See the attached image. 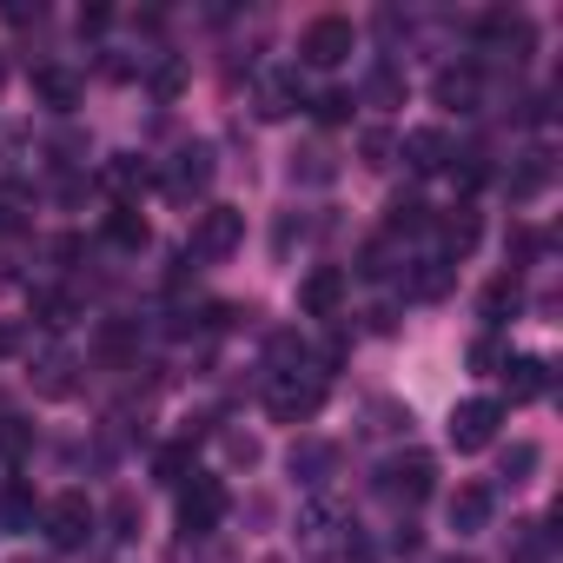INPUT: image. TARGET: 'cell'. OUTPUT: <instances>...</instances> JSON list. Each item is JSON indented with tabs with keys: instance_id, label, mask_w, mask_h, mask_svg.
<instances>
[{
	"instance_id": "cell-1",
	"label": "cell",
	"mask_w": 563,
	"mask_h": 563,
	"mask_svg": "<svg viewBox=\"0 0 563 563\" xmlns=\"http://www.w3.org/2000/svg\"><path fill=\"white\" fill-rule=\"evenodd\" d=\"M319 405H325V372H278L265 385V411L278 424H306V418H319Z\"/></svg>"
},
{
	"instance_id": "cell-2",
	"label": "cell",
	"mask_w": 563,
	"mask_h": 563,
	"mask_svg": "<svg viewBox=\"0 0 563 563\" xmlns=\"http://www.w3.org/2000/svg\"><path fill=\"white\" fill-rule=\"evenodd\" d=\"M239 239H245V212H239V206H206V212L192 219V245H186V258L219 265V258L239 252Z\"/></svg>"
},
{
	"instance_id": "cell-3",
	"label": "cell",
	"mask_w": 563,
	"mask_h": 563,
	"mask_svg": "<svg viewBox=\"0 0 563 563\" xmlns=\"http://www.w3.org/2000/svg\"><path fill=\"white\" fill-rule=\"evenodd\" d=\"M352 47H358V27H352L345 14H319V21L299 34V60H306V67H345Z\"/></svg>"
},
{
	"instance_id": "cell-4",
	"label": "cell",
	"mask_w": 563,
	"mask_h": 563,
	"mask_svg": "<svg viewBox=\"0 0 563 563\" xmlns=\"http://www.w3.org/2000/svg\"><path fill=\"white\" fill-rule=\"evenodd\" d=\"M378 490H385L391 504H424V497L438 490V464H431L424 451H405V457H391V464L378 471Z\"/></svg>"
},
{
	"instance_id": "cell-5",
	"label": "cell",
	"mask_w": 563,
	"mask_h": 563,
	"mask_svg": "<svg viewBox=\"0 0 563 563\" xmlns=\"http://www.w3.org/2000/svg\"><path fill=\"white\" fill-rule=\"evenodd\" d=\"M219 517H225V484H219V477L179 484V530H186V537H212Z\"/></svg>"
},
{
	"instance_id": "cell-6",
	"label": "cell",
	"mask_w": 563,
	"mask_h": 563,
	"mask_svg": "<svg viewBox=\"0 0 563 563\" xmlns=\"http://www.w3.org/2000/svg\"><path fill=\"white\" fill-rule=\"evenodd\" d=\"M41 523H47V543H54V550H80V543L93 537V504H87V490H60Z\"/></svg>"
},
{
	"instance_id": "cell-7",
	"label": "cell",
	"mask_w": 563,
	"mask_h": 563,
	"mask_svg": "<svg viewBox=\"0 0 563 563\" xmlns=\"http://www.w3.org/2000/svg\"><path fill=\"white\" fill-rule=\"evenodd\" d=\"M345 292H352L345 265H312V272L299 278V312H306V319H339Z\"/></svg>"
},
{
	"instance_id": "cell-8",
	"label": "cell",
	"mask_w": 563,
	"mask_h": 563,
	"mask_svg": "<svg viewBox=\"0 0 563 563\" xmlns=\"http://www.w3.org/2000/svg\"><path fill=\"white\" fill-rule=\"evenodd\" d=\"M477 41H484L490 54H504V60H523V54L537 47V27H530L523 14H510V8H490V14L477 21Z\"/></svg>"
},
{
	"instance_id": "cell-9",
	"label": "cell",
	"mask_w": 563,
	"mask_h": 563,
	"mask_svg": "<svg viewBox=\"0 0 563 563\" xmlns=\"http://www.w3.org/2000/svg\"><path fill=\"white\" fill-rule=\"evenodd\" d=\"M497 424H504V405H497V398H464V405L451 411V444H457V451H484V444L497 438Z\"/></svg>"
},
{
	"instance_id": "cell-10",
	"label": "cell",
	"mask_w": 563,
	"mask_h": 563,
	"mask_svg": "<svg viewBox=\"0 0 563 563\" xmlns=\"http://www.w3.org/2000/svg\"><path fill=\"white\" fill-rule=\"evenodd\" d=\"M398 153H405V166H411L418 179H431V173L451 166V133H444V126H411V133L398 140Z\"/></svg>"
},
{
	"instance_id": "cell-11",
	"label": "cell",
	"mask_w": 563,
	"mask_h": 563,
	"mask_svg": "<svg viewBox=\"0 0 563 563\" xmlns=\"http://www.w3.org/2000/svg\"><path fill=\"white\" fill-rule=\"evenodd\" d=\"M206 186H212V146H179L173 166H166V192L186 206V199H199Z\"/></svg>"
},
{
	"instance_id": "cell-12",
	"label": "cell",
	"mask_w": 563,
	"mask_h": 563,
	"mask_svg": "<svg viewBox=\"0 0 563 563\" xmlns=\"http://www.w3.org/2000/svg\"><path fill=\"white\" fill-rule=\"evenodd\" d=\"M299 550H312V556H325V550H345V517H339L332 504H312V510H299Z\"/></svg>"
},
{
	"instance_id": "cell-13",
	"label": "cell",
	"mask_w": 563,
	"mask_h": 563,
	"mask_svg": "<svg viewBox=\"0 0 563 563\" xmlns=\"http://www.w3.org/2000/svg\"><path fill=\"white\" fill-rule=\"evenodd\" d=\"M431 93H438V107H451V113H477V100H484V74H477L471 60H464V67H444Z\"/></svg>"
},
{
	"instance_id": "cell-14",
	"label": "cell",
	"mask_w": 563,
	"mask_h": 563,
	"mask_svg": "<svg viewBox=\"0 0 563 563\" xmlns=\"http://www.w3.org/2000/svg\"><path fill=\"white\" fill-rule=\"evenodd\" d=\"M550 179H556V159H550V153L537 146V153H523V159H517V166L504 173V192H510L517 206H530V199H537V192H543Z\"/></svg>"
},
{
	"instance_id": "cell-15",
	"label": "cell",
	"mask_w": 563,
	"mask_h": 563,
	"mask_svg": "<svg viewBox=\"0 0 563 563\" xmlns=\"http://www.w3.org/2000/svg\"><path fill=\"white\" fill-rule=\"evenodd\" d=\"M286 464H292V477H299V484H312V490H319V484L339 471V444H325V438H299Z\"/></svg>"
},
{
	"instance_id": "cell-16",
	"label": "cell",
	"mask_w": 563,
	"mask_h": 563,
	"mask_svg": "<svg viewBox=\"0 0 563 563\" xmlns=\"http://www.w3.org/2000/svg\"><path fill=\"white\" fill-rule=\"evenodd\" d=\"M444 517H451L457 537H464V530H484V523H490V484H457L451 504H444Z\"/></svg>"
},
{
	"instance_id": "cell-17",
	"label": "cell",
	"mask_w": 563,
	"mask_h": 563,
	"mask_svg": "<svg viewBox=\"0 0 563 563\" xmlns=\"http://www.w3.org/2000/svg\"><path fill=\"white\" fill-rule=\"evenodd\" d=\"M504 391H510V405L543 398V391H550V365H543V358H510V365H504Z\"/></svg>"
},
{
	"instance_id": "cell-18",
	"label": "cell",
	"mask_w": 563,
	"mask_h": 563,
	"mask_svg": "<svg viewBox=\"0 0 563 563\" xmlns=\"http://www.w3.org/2000/svg\"><path fill=\"white\" fill-rule=\"evenodd\" d=\"M34 93H41L54 113H74L87 87H80V74H67V67H41V74H34Z\"/></svg>"
},
{
	"instance_id": "cell-19",
	"label": "cell",
	"mask_w": 563,
	"mask_h": 563,
	"mask_svg": "<svg viewBox=\"0 0 563 563\" xmlns=\"http://www.w3.org/2000/svg\"><path fill=\"white\" fill-rule=\"evenodd\" d=\"M517 306H523V286H517V272H497L490 286H484V299H477V312H484L490 325H504Z\"/></svg>"
},
{
	"instance_id": "cell-20",
	"label": "cell",
	"mask_w": 563,
	"mask_h": 563,
	"mask_svg": "<svg viewBox=\"0 0 563 563\" xmlns=\"http://www.w3.org/2000/svg\"><path fill=\"white\" fill-rule=\"evenodd\" d=\"M74 319H80L74 292H60V286H41V292H34V325H47V332H67Z\"/></svg>"
},
{
	"instance_id": "cell-21",
	"label": "cell",
	"mask_w": 563,
	"mask_h": 563,
	"mask_svg": "<svg viewBox=\"0 0 563 563\" xmlns=\"http://www.w3.org/2000/svg\"><path fill=\"white\" fill-rule=\"evenodd\" d=\"M107 186H113L120 199H133V192H146V186H153V166H146L140 153H120V159L107 166Z\"/></svg>"
},
{
	"instance_id": "cell-22",
	"label": "cell",
	"mask_w": 563,
	"mask_h": 563,
	"mask_svg": "<svg viewBox=\"0 0 563 563\" xmlns=\"http://www.w3.org/2000/svg\"><path fill=\"white\" fill-rule=\"evenodd\" d=\"M438 239H444V258H464V252L477 245V212H471V206H457V212L438 225Z\"/></svg>"
},
{
	"instance_id": "cell-23",
	"label": "cell",
	"mask_w": 563,
	"mask_h": 563,
	"mask_svg": "<svg viewBox=\"0 0 563 563\" xmlns=\"http://www.w3.org/2000/svg\"><path fill=\"white\" fill-rule=\"evenodd\" d=\"M265 358H272V378L278 372H306V339L299 332H272L265 339Z\"/></svg>"
},
{
	"instance_id": "cell-24",
	"label": "cell",
	"mask_w": 563,
	"mask_h": 563,
	"mask_svg": "<svg viewBox=\"0 0 563 563\" xmlns=\"http://www.w3.org/2000/svg\"><path fill=\"white\" fill-rule=\"evenodd\" d=\"M107 239H113L120 252H140V245H146L153 232H146V219H140L133 206H120V212H107Z\"/></svg>"
},
{
	"instance_id": "cell-25",
	"label": "cell",
	"mask_w": 563,
	"mask_h": 563,
	"mask_svg": "<svg viewBox=\"0 0 563 563\" xmlns=\"http://www.w3.org/2000/svg\"><path fill=\"white\" fill-rule=\"evenodd\" d=\"M550 556V530L543 523H510V563H543Z\"/></svg>"
},
{
	"instance_id": "cell-26",
	"label": "cell",
	"mask_w": 563,
	"mask_h": 563,
	"mask_svg": "<svg viewBox=\"0 0 563 563\" xmlns=\"http://www.w3.org/2000/svg\"><path fill=\"white\" fill-rule=\"evenodd\" d=\"M385 225H391V232H424V225H431V206L411 199V192H398V199L385 206Z\"/></svg>"
},
{
	"instance_id": "cell-27",
	"label": "cell",
	"mask_w": 563,
	"mask_h": 563,
	"mask_svg": "<svg viewBox=\"0 0 563 563\" xmlns=\"http://www.w3.org/2000/svg\"><path fill=\"white\" fill-rule=\"evenodd\" d=\"M398 93H405V74H398L391 60H378L372 80H365V100H372V107H398Z\"/></svg>"
},
{
	"instance_id": "cell-28",
	"label": "cell",
	"mask_w": 563,
	"mask_h": 563,
	"mask_svg": "<svg viewBox=\"0 0 563 563\" xmlns=\"http://www.w3.org/2000/svg\"><path fill=\"white\" fill-rule=\"evenodd\" d=\"M34 385H41V398H67V391H74V358H60V352L41 358V378H34Z\"/></svg>"
},
{
	"instance_id": "cell-29",
	"label": "cell",
	"mask_w": 563,
	"mask_h": 563,
	"mask_svg": "<svg viewBox=\"0 0 563 563\" xmlns=\"http://www.w3.org/2000/svg\"><path fill=\"white\" fill-rule=\"evenodd\" d=\"M411 292H418V299H444V292H451V265L431 258L424 272H411Z\"/></svg>"
},
{
	"instance_id": "cell-30",
	"label": "cell",
	"mask_w": 563,
	"mask_h": 563,
	"mask_svg": "<svg viewBox=\"0 0 563 563\" xmlns=\"http://www.w3.org/2000/svg\"><path fill=\"white\" fill-rule=\"evenodd\" d=\"M153 471H159V484H186V471H192V444H166V451L153 457Z\"/></svg>"
},
{
	"instance_id": "cell-31",
	"label": "cell",
	"mask_w": 563,
	"mask_h": 563,
	"mask_svg": "<svg viewBox=\"0 0 563 563\" xmlns=\"http://www.w3.org/2000/svg\"><path fill=\"white\" fill-rule=\"evenodd\" d=\"M292 100H299V87H292V80H272V87L258 93V113H265V120H286V113H292Z\"/></svg>"
},
{
	"instance_id": "cell-32",
	"label": "cell",
	"mask_w": 563,
	"mask_h": 563,
	"mask_svg": "<svg viewBox=\"0 0 563 563\" xmlns=\"http://www.w3.org/2000/svg\"><path fill=\"white\" fill-rule=\"evenodd\" d=\"M358 153H365V166H391V153H398V140H391L385 126H365V133H358Z\"/></svg>"
},
{
	"instance_id": "cell-33",
	"label": "cell",
	"mask_w": 563,
	"mask_h": 563,
	"mask_svg": "<svg viewBox=\"0 0 563 563\" xmlns=\"http://www.w3.org/2000/svg\"><path fill=\"white\" fill-rule=\"evenodd\" d=\"M292 179H312V186H325V179H332V153H325V146H306V153L292 159Z\"/></svg>"
},
{
	"instance_id": "cell-34",
	"label": "cell",
	"mask_w": 563,
	"mask_h": 563,
	"mask_svg": "<svg viewBox=\"0 0 563 563\" xmlns=\"http://www.w3.org/2000/svg\"><path fill=\"white\" fill-rule=\"evenodd\" d=\"M107 523H113V537H120V543H126V537H140V504H133V497H113Z\"/></svg>"
},
{
	"instance_id": "cell-35",
	"label": "cell",
	"mask_w": 563,
	"mask_h": 563,
	"mask_svg": "<svg viewBox=\"0 0 563 563\" xmlns=\"http://www.w3.org/2000/svg\"><path fill=\"white\" fill-rule=\"evenodd\" d=\"M530 471H537V444H510V451H504V477H510V484H523Z\"/></svg>"
},
{
	"instance_id": "cell-36",
	"label": "cell",
	"mask_w": 563,
	"mask_h": 563,
	"mask_svg": "<svg viewBox=\"0 0 563 563\" xmlns=\"http://www.w3.org/2000/svg\"><path fill=\"white\" fill-rule=\"evenodd\" d=\"M179 87H186V67H179V60H159V67H153V93H159V100H173Z\"/></svg>"
},
{
	"instance_id": "cell-37",
	"label": "cell",
	"mask_w": 563,
	"mask_h": 563,
	"mask_svg": "<svg viewBox=\"0 0 563 563\" xmlns=\"http://www.w3.org/2000/svg\"><path fill=\"white\" fill-rule=\"evenodd\" d=\"M312 113H319L325 126H339V120L352 113V93H339V87H332V93H319V100H312Z\"/></svg>"
},
{
	"instance_id": "cell-38",
	"label": "cell",
	"mask_w": 563,
	"mask_h": 563,
	"mask_svg": "<svg viewBox=\"0 0 563 563\" xmlns=\"http://www.w3.org/2000/svg\"><path fill=\"white\" fill-rule=\"evenodd\" d=\"M451 179H457V192H477V186L490 179V166H484L477 153H464V166H451Z\"/></svg>"
},
{
	"instance_id": "cell-39",
	"label": "cell",
	"mask_w": 563,
	"mask_h": 563,
	"mask_svg": "<svg viewBox=\"0 0 563 563\" xmlns=\"http://www.w3.org/2000/svg\"><path fill=\"white\" fill-rule=\"evenodd\" d=\"M133 345H140V332H133V325H107V332H100V352H107V358H126Z\"/></svg>"
},
{
	"instance_id": "cell-40",
	"label": "cell",
	"mask_w": 563,
	"mask_h": 563,
	"mask_svg": "<svg viewBox=\"0 0 563 563\" xmlns=\"http://www.w3.org/2000/svg\"><path fill=\"white\" fill-rule=\"evenodd\" d=\"M225 457L252 471V464H258V438H245V431H225Z\"/></svg>"
},
{
	"instance_id": "cell-41",
	"label": "cell",
	"mask_w": 563,
	"mask_h": 563,
	"mask_svg": "<svg viewBox=\"0 0 563 563\" xmlns=\"http://www.w3.org/2000/svg\"><path fill=\"white\" fill-rule=\"evenodd\" d=\"M14 352H27V325H0V358H14Z\"/></svg>"
},
{
	"instance_id": "cell-42",
	"label": "cell",
	"mask_w": 563,
	"mask_h": 563,
	"mask_svg": "<svg viewBox=\"0 0 563 563\" xmlns=\"http://www.w3.org/2000/svg\"><path fill=\"white\" fill-rule=\"evenodd\" d=\"M0 451H14V457H21V451H27V424H14V418L0 424Z\"/></svg>"
},
{
	"instance_id": "cell-43",
	"label": "cell",
	"mask_w": 563,
	"mask_h": 563,
	"mask_svg": "<svg viewBox=\"0 0 563 563\" xmlns=\"http://www.w3.org/2000/svg\"><path fill=\"white\" fill-rule=\"evenodd\" d=\"M27 517H34V504H27V490L14 484V490H8V523H27Z\"/></svg>"
},
{
	"instance_id": "cell-44",
	"label": "cell",
	"mask_w": 563,
	"mask_h": 563,
	"mask_svg": "<svg viewBox=\"0 0 563 563\" xmlns=\"http://www.w3.org/2000/svg\"><path fill=\"white\" fill-rule=\"evenodd\" d=\"M107 21H113L107 8H80V34H107Z\"/></svg>"
},
{
	"instance_id": "cell-45",
	"label": "cell",
	"mask_w": 563,
	"mask_h": 563,
	"mask_svg": "<svg viewBox=\"0 0 563 563\" xmlns=\"http://www.w3.org/2000/svg\"><path fill=\"white\" fill-rule=\"evenodd\" d=\"M444 563H477V556H444Z\"/></svg>"
},
{
	"instance_id": "cell-46",
	"label": "cell",
	"mask_w": 563,
	"mask_h": 563,
	"mask_svg": "<svg viewBox=\"0 0 563 563\" xmlns=\"http://www.w3.org/2000/svg\"><path fill=\"white\" fill-rule=\"evenodd\" d=\"M0 80H8V60H0Z\"/></svg>"
}]
</instances>
